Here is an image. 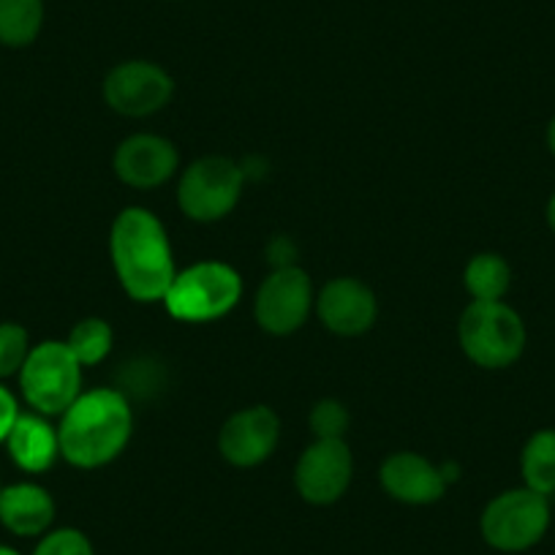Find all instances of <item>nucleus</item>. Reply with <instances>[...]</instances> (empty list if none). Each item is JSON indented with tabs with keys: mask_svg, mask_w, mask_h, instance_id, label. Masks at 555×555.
<instances>
[{
	"mask_svg": "<svg viewBox=\"0 0 555 555\" xmlns=\"http://www.w3.org/2000/svg\"><path fill=\"white\" fill-rule=\"evenodd\" d=\"M485 542L501 553H526L544 539L550 528L547 495L531 488H515L495 495L482 512Z\"/></svg>",
	"mask_w": 555,
	"mask_h": 555,
	"instance_id": "423d86ee",
	"label": "nucleus"
},
{
	"mask_svg": "<svg viewBox=\"0 0 555 555\" xmlns=\"http://www.w3.org/2000/svg\"><path fill=\"white\" fill-rule=\"evenodd\" d=\"M109 256L117 281L137 302H158L172 286V243L162 218L145 207H126L109 229Z\"/></svg>",
	"mask_w": 555,
	"mask_h": 555,
	"instance_id": "f257e3e1",
	"label": "nucleus"
},
{
	"mask_svg": "<svg viewBox=\"0 0 555 555\" xmlns=\"http://www.w3.org/2000/svg\"><path fill=\"white\" fill-rule=\"evenodd\" d=\"M55 520L50 490L34 482H17L0 490V522L17 537H44Z\"/></svg>",
	"mask_w": 555,
	"mask_h": 555,
	"instance_id": "2eb2a0df",
	"label": "nucleus"
},
{
	"mask_svg": "<svg viewBox=\"0 0 555 555\" xmlns=\"http://www.w3.org/2000/svg\"><path fill=\"white\" fill-rule=\"evenodd\" d=\"M175 82L151 61H126L104 79V99L122 117H147L172 101Z\"/></svg>",
	"mask_w": 555,
	"mask_h": 555,
	"instance_id": "1a4fd4ad",
	"label": "nucleus"
},
{
	"mask_svg": "<svg viewBox=\"0 0 555 555\" xmlns=\"http://www.w3.org/2000/svg\"><path fill=\"white\" fill-rule=\"evenodd\" d=\"M34 555H93V544L77 528H57L41 537Z\"/></svg>",
	"mask_w": 555,
	"mask_h": 555,
	"instance_id": "5701e85b",
	"label": "nucleus"
},
{
	"mask_svg": "<svg viewBox=\"0 0 555 555\" xmlns=\"http://www.w3.org/2000/svg\"><path fill=\"white\" fill-rule=\"evenodd\" d=\"M20 389L36 414L61 416L82 395V362L66 340L34 346L20 371Z\"/></svg>",
	"mask_w": 555,
	"mask_h": 555,
	"instance_id": "39448f33",
	"label": "nucleus"
},
{
	"mask_svg": "<svg viewBox=\"0 0 555 555\" xmlns=\"http://www.w3.org/2000/svg\"><path fill=\"white\" fill-rule=\"evenodd\" d=\"M245 189V169L227 156H205L191 164L178 185V205L191 221L212 223L237 207Z\"/></svg>",
	"mask_w": 555,
	"mask_h": 555,
	"instance_id": "0eeeda50",
	"label": "nucleus"
},
{
	"mask_svg": "<svg viewBox=\"0 0 555 555\" xmlns=\"http://www.w3.org/2000/svg\"><path fill=\"white\" fill-rule=\"evenodd\" d=\"M281 439V420L270 405H248L223 423L218 434V450L223 461L237 468L264 463Z\"/></svg>",
	"mask_w": 555,
	"mask_h": 555,
	"instance_id": "9b49d317",
	"label": "nucleus"
},
{
	"mask_svg": "<svg viewBox=\"0 0 555 555\" xmlns=\"http://www.w3.org/2000/svg\"><path fill=\"white\" fill-rule=\"evenodd\" d=\"M313 302L311 275L302 267H275L256 292V322L270 335H292L308 322Z\"/></svg>",
	"mask_w": 555,
	"mask_h": 555,
	"instance_id": "6e6552de",
	"label": "nucleus"
},
{
	"mask_svg": "<svg viewBox=\"0 0 555 555\" xmlns=\"http://www.w3.org/2000/svg\"><path fill=\"white\" fill-rule=\"evenodd\" d=\"M44 25V0H0V44L28 47Z\"/></svg>",
	"mask_w": 555,
	"mask_h": 555,
	"instance_id": "6ab92c4d",
	"label": "nucleus"
},
{
	"mask_svg": "<svg viewBox=\"0 0 555 555\" xmlns=\"http://www.w3.org/2000/svg\"><path fill=\"white\" fill-rule=\"evenodd\" d=\"M120 183L131 189H158L180 167L178 147L158 133H133L117 145L112 158Z\"/></svg>",
	"mask_w": 555,
	"mask_h": 555,
	"instance_id": "f8f14e48",
	"label": "nucleus"
},
{
	"mask_svg": "<svg viewBox=\"0 0 555 555\" xmlns=\"http://www.w3.org/2000/svg\"><path fill=\"white\" fill-rule=\"evenodd\" d=\"M349 428V411L340 400L324 398L311 409V430L317 439H344Z\"/></svg>",
	"mask_w": 555,
	"mask_h": 555,
	"instance_id": "4be33fe9",
	"label": "nucleus"
},
{
	"mask_svg": "<svg viewBox=\"0 0 555 555\" xmlns=\"http://www.w3.org/2000/svg\"><path fill=\"white\" fill-rule=\"evenodd\" d=\"M68 349L74 351L82 367L99 365L101 360H106L112 351V344H115V333H112L109 322L99 317L82 319V322L74 324L72 335H68Z\"/></svg>",
	"mask_w": 555,
	"mask_h": 555,
	"instance_id": "aec40b11",
	"label": "nucleus"
},
{
	"mask_svg": "<svg viewBox=\"0 0 555 555\" xmlns=\"http://www.w3.org/2000/svg\"><path fill=\"white\" fill-rule=\"evenodd\" d=\"M30 354L28 330L14 322L0 324V378L20 376Z\"/></svg>",
	"mask_w": 555,
	"mask_h": 555,
	"instance_id": "412c9836",
	"label": "nucleus"
},
{
	"mask_svg": "<svg viewBox=\"0 0 555 555\" xmlns=\"http://www.w3.org/2000/svg\"><path fill=\"white\" fill-rule=\"evenodd\" d=\"M457 338L468 360L488 371L515 365L526 351V324L515 308L499 302L472 300L457 324Z\"/></svg>",
	"mask_w": 555,
	"mask_h": 555,
	"instance_id": "20e7f679",
	"label": "nucleus"
},
{
	"mask_svg": "<svg viewBox=\"0 0 555 555\" xmlns=\"http://www.w3.org/2000/svg\"><path fill=\"white\" fill-rule=\"evenodd\" d=\"M354 477V457L344 439H317L295 468L297 493L308 504L327 506L344 499Z\"/></svg>",
	"mask_w": 555,
	"mask_h": 555,
	"instance_id": "9d476101",
	"label": "nucleus"
},
{
	"mask_svg": "<svg viewBox=\"0 0 555 555\" xmlns=\"http://www.w3.org/2000/svg\"><path fill=\"white\" fill-rule=\"evenodd\" d=\"M378 482L392 495L411 506L436 504L447 493V477L441 466L430 463L420 452H395L378 468Z\"/></svg>",
	"mask_w": 555,
	"mask_h": 555,
	"instance_id": "4468645a",
	"label": "nucleus"
},
{
	"mask_svg": "<svg viewBox=\"0 0 555 555\" xmlns=\"http://www.w3.org/2000/svg\"><path fill=\"white\" fill-rule=\"evenodd\" d=\"M544 216H547V227L553 229V234H555V194L550 196V202H547V212H544Z\"/></svg>",
	"mask_w": 555,
	"mask_h": 555,
	"instance_id": "393cba45",
	"label": "nucleus"
},
{
	"mask_svg": "<svg viewBox=\"0 0 555 555\" xmlns=\"http://www.w3.org/2000/svg\"><path fill=\"white\" fill-rule=\"evenodd\" d=\"M7 447L12 461L17 463L23 472L41 474L47 468L55 466L61 457V439H57V428L47 423L44 414H20L17 423L12 425L7 436Z\"/></svg>",
	"mask_w": 555,
	"mask_h": 555,
	"instance_id": "dca6fc26",
	"label": "nucleus"
},
{
	"mask_svg": "<svg viewBox=\"0 0 555 555\" xmlns=\"http://www.w3.org/2000/svg\"><path fill=\"white\" fill-rule=\"evenodd\" d=\"M317 311L324 327L340 338L367 333L378 317V302L371 286L357 278H333L317 297Z\"/></svg>",
	"mask_w": 555,
	"mask_h": 555,
	"instance_id": "ddd939ff",
	"label": "nucleus"
},
{
	"mask_svg": "<svg viewBox=\"0 0 555 555\" xmlns=\"http://www.w3.org/2000/svg\"><path fill=\"white\" fill-rule=\"evenodd\" d=\"M547 147H550V153L555 156V117L550 120V126H547Z\"/></svg>",
	"mask_w": 555,
	"mask_h": 555,
	"instance_id": "a878e982",
	"label": "nucleus"
},
{
	"mask_svg": "<svg viewBox=\"0 0 555 555\" xmlns=\"http://www.w3.org/2000/svg\"><path fill=\"white\" fill-rule=\"evenodd\" d=\"M0 490H3V488H0Z\"/></svg>",
	"mask_w": 555,
	"mask_h": 555,
	"instance_id": "cd10ccee",
	"label": "nucleus"
},
{
	"mask_svg": "<svg viewBox=\"0 0 555 555\" xmlns=\"http://www.w3.org/2000/svg\"><path fill=\"white\" fill-rule=\"evenodd\" d=\"M243 297V278L227 261H196L175 275L164 295L169 317L189 324L218 322L227 317Z\"/></svg>",
	"mask_w": 555,
	"mask_h": 555,
	"instance_id": "7ed1b4c3",
	"label": "nucleus"
},
{
	"mask_svg": "<svg viewBox=\"0 0 555 555\" xmlns=\"http://www.w3.org/2000/svg\"><path fill=\"white\" fill-rule=\"evenodd\" d=\"M17 416H20L17 400H14V395L0 384V441H7L9 430H12V425L17 423Z\"/></svg>",
	"mask_w": 555,
	"mask_h": 555,
	"instance_id": "b1692460",
	"label": "nucleus"
},
{
	"mask_svg": "<svg viewBox=\"0 0 555 555\" xmlns=\"http://www.w3.org/2000/svg\"><path fill=\"white\" fill-rule=\"evenodd\" d=\"M520 472L526 488L537 490L542 495L555 493V430H537L526 441L520 455Z\"/></svg>",
	"mask_w": 555,
	"mask_h": 555,
	"instance_id": "a211bd4d",
	"label": "nucleus"
},
{
	"mask_svg": "<svg viewBox=\"0 0 555 555\" xmlns=\"http://www.w3.org/2000/svg\"><path fill=\"white\" fill-rule=\"evenodd\" d=\"M463 286L472 300L499 302L512 286V267L499 254H477L463 270Z\"/></svg>",
	"mask_w": 555,
	"mask_h": 555,
	"instance_id": "f3484780",
	"label": "nucleus"
},
{
	"mask_svg": "<svg viewBox=\"0 0 555 555\" xmlns=\"http://www.w3.org/2000/svg\"><path fill=\"white\" fill-rule=\"evenodd\" d=\"M133 434V411L126 395L95 387L79 395L61 414V457L77 468H101L115 461Z\"/></svg>",
	"mask_w": 555,
	"mask_h": 555,
	"instance_id": "f03ea898",
	"label": "nucleus"
},
{
	"mask_svg": "<svg viewBox=\"0 0 555 555\" xmlns=\"http://www.w3.org/2000/svg\"><path fill=\"white\" fill-rule=\"evenodd\" d=\"M0 555H20V553L14 547H9V544H0Z\"/></svg>",
	"mask_w": 555,
	"mask_h": 555,
	"instance_id": "bb28decb",
	"label": "nucleus"
}]
</instances>
